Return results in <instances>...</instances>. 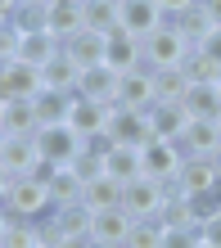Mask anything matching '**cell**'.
I'll return each instance as SVG.
<instances>
[{"instance_id":"cell-33","label":"cell","mask_w":221,"mask_h":248,"mask_svg":"<svg viewBox=\"0 0 221 248\" xmlns=\"http://www.w3.org/2000/svg\"><path fill=\"white\" fill-rule=\"evenodd\" d=\"M163 230H167L163 217H136V226L126 235V248H163Z\"/></svg>"},{"instance_id":"cell-5","label":"cell","mask_w":221,"mask_h":248,"mask_svg":"<svg viewBox=\"0 0 221 248\" xmlns=\"http://www.w3.org/2000/svg\"><path fill=\"white\" fill-rule=\"evenodd\" d=\"M41 91H46V77H41L36 63H27V59L0 63V99H36Z\"/></svg>"},{"instance_id":"cell-41","label":"cell","mask_w":221,"mask_h":248,"mask_svg":"<svg viewBox=\"0 0 221 248\" xmlns=\"http://www.w3.org/2000/svg\"><path fill=\"white\" fill-rule=\"evenodd\" d=\"M199 50H203V54H212V59L221 63V27H212V36H208V41H203V46H199Z\"/></svg>"},{"instance_id":"cell-23","label":"cell","mask_w":221,"mask_h":248,"mask_svg":"<svg viewBox=\"0 0 221 248\" xmlns=\"http://www.w3.org/2000/svg\"><path fill=\"white\" fill-rule=\"evenodd\" d=\"M86 27V14H81V0H50V27L46 32H54L59 41L77 36Z\"/></svg>"},{"instance_id":"cell-48","label":"cell","mask_w":221,"mask_h":248,"mask_svg":"<svg viewBox=\"0 0 221 248\" xmlns=\"http://www.w3.org/2000/svg\"><path fill=\"white\" fill-rule=\"evenodd\" d=\"M217 122H221V118H217Z\"/></svg>"},{"instance_id":"cell-38","label":"cell","mask_w":221,"mask_h":248,"mask_svg":"<svg viewBox=\"0 0 221 248\" xmlns=\"http://www.w3.org/2000/svg\"><path fill=\"white\" fill-rule=\"evenodd\" d=\"M23 27L14 23V18H5V27H0V59H18V50H23Z\"/></svg>"},{"instance_id":"cell-45","label":"cell","mask_w":221,"mask_h":248,"mask_svg":"<svg viewBox=\"0 0 221 248\" xmlns=\"http://www.w3.org/2000/svg\"><path fill=\"white\" fill-rule=\"evenodd\" d=\"M199 248H212V244H208V239H203V244H199Z\"/></svg>"},{"instance_id":"cell-19","label":"cell","mask_w":221,"mask_h":248,"mask_svg":"<svg viewBox=\"0 0 221 248\" xmlns=\"http://www.w3.org/2000/svg\"><path fill=\"white\" fill-rule=\"evenodd\" d=\"M117 81H122V72H117L113 63H95V68H81L77 95H86V99H109V104H117Z\"/></svg>"},{"instance_id":"cell-28","label":"cell","mask_w":221,"mask_h":248,"mask_svg":"<svg viewBox=\"0 0 221 248\" xmlns=\"http://www.w3.org/2000/svg\"><path fill=\"white\" fill-rule=\"evenodd\" d=\"M172 23L185 32V41H189V46H203V41L212 36V27H217V23H212V14L203 9V0H199V5H189L185 14H176Z\"/></svg>"},{"instance_id":"cell-29","label":"cell","mask_w":221,"mask_h":248,"mask_svg":"<svg viewBox=\"0 0 221 248\" xmlns=\"http://www.w3.org/2000/svg\"><path fill=\"white\" fill-rule=\"evenodd\" d=\"M185 108H189V118H221V81L189 86V95H185Z\"/></svg>"},{"instance_id":"cell-34","label":"cell","mask_w":221,"mask_h":248,"mask_svg":"<svg viewBox=\"0 0 221 248\" xmlns=\"http://www.w3.org/2000/svg\"><path fill=\"white\" fill-rule=\"evenodd\" d=\"M181 68H185V77L194 81V86H203V81H221V63L212 59V54H203L199 46L185 54V63H181Z\"/></svg>"},{"instance_id":"cell-26","label":"cell","mask_w":221,"mask_h":248,"mask_svg":"<svg viewBox=\"0 0 221 248\" xmlns=\"http://www.w3.org/2000/svg\"><path fill=\"white\" fill-rule=\"evenodd\" d=\"M81 14H86V27L91 32H117L122 27V0H81Z\"/></svg>"},{"instance_id":"cell-4","label":"cell","mask_w":221,"mask_h":248,"mask_svg":"<svg viewBox=\"0 0 221 248\" xmlns=\"http://www.w3.org/2000/svg\"><path fill=\"white\" fill-rule=\"evenodd\" d=\"M140 158H144V176L154 181H176L185 167V149L181 140H163V136H149L140 144Z\"/></svg>"},{"instance_id":"cell-47","label":"cell","mask_w":221,"mask_h":248,"mask_svg":"<svg viewBox=\"0 0 221 248\" xmlns=\"http://www.w3.org/2000/svg\"><path fill=\"white\" fill-rule=\"evenodd\" d=\"M41 248H54V244H41Z\"/></svg>"},{"instance_id":"cell-8","label":"cell","mask_w":221,"mask_h":248,"mask_svg":"<svg viewBox=\"0 0 221 248\" xmlns=\"http://www.w3.org/2000/svg\"><path fill=\"white\" fill-rule=\"evenodd\" d=\"M50 244L46 221H32V217L18 212H0V248H41Z\"/></svg>"},{"instance_id":"cell-43","label":"cell","mask_w":221,"mask_h":248,"mask_svg":"<svg viewBox=\"0 0 221 248\" xmlns=\"http://www.w3.org/2000/svg\"><path fill=\"white\" fill-rule=\"evenodd\" d=\"M203 9H208V14H212V23L221 27V0H203Z\"/></svg>"},{"instance_id":"cell-30","label":"cell","mask_w":221,"mask_h":248,"mask_svg":"<svg viewBox=\"0 0 221 248\" xmlns=\"http://www.w3.org/2000/svg\"><path fill=\"white\" fill-rule=\"evenodd\" d=\"M63 50V41H59L54 32H27L23 36V50H18V59H27V63H36V68H46L54 54Z\"/></svg>"},{"instance_id":"cell-37","label":"cell","mask_w":221,"mask_h":248,"mask_svg":"<svg viewBox=\"0 0 221 248\" xmlns=\"http://www.w3.org/2000/svg\"><path fill=\"white\" fill-rule=\"evenodd\" d=\"M199 244H203L199 226H167L163 230V248H199Z\"/></svg>"},{"instance_id":"cell-3","label":"cell","mask_w":221,"mask_h":248,"mask_svg":"<svg viewBox=\"0 0 221 248\" xmlns=\"http://www.w3.org/2000/svg\"><path fill=\"white\" fill-rule=\"evenodd\" d=\"M189 50L194 46L185 41V32L167 18L154 36H144V68H176V63H185Z\"/></svg>"},{"instance_id":"cell-11","label":"cell","mask_w":221,"mask_h":248,"mask_svg":"<svg viewBox=\"0 0 221 248\" xmlns=\"http://www.w3.org/2000/svg\"><path fill=\"white\" fill-rule=\"evenodd\" d=\"M167 23V14H163V5L158 0H122V27L131 36H154L158 27Z\"/></svg>"},{"instance_id":"cell-14","label":"cell","mask_w":221,"mask_h":248,"mask_svg":"<svg viewBox=\"0 0 221 248\" xmlns=\"http://www.w3.org/2000/svg\"><path fill=\"white\" fill-rule=\"evenodd\" d=\"M181 189L185 194H194V199H203V194H217V185H221V167H217V158H185V167H181Z\"/></svg>"},{"instance_id":"cell-36","label":"cell","mask_w":221,"mask_h":248,"mask_svg":"<svg viewBox=\"0 0 221 248\" xmlns=\"http://www.w3.org/2000/svg\"><path fill=\"white\" fill-rule=\"evenodd\" d=\"M72 171H77L81 181H95V176H104V171H109V163H104V154H95L91 144H86V149L72 158Z\"/></svg>"},{"instance_id":"cell-31","label":"cell","mask_w":221,"mask_h":248,"mask_svg":"<svg viewBox=\"0 0 221 248\" xmlns=\"http://www.w3.org/2000/svg\"><path fill=\"white\" fill-rule=\"evenodd\" d=\"M104 163H109V176H117V181H136V176H144L140 144H117V149L104 158Z\"/></svg>"},{"instance_id":"cell-6","label":"cell","mask_w":221,"mask_h":248,"mask_svg":"<svg viewBox=\"0 0 221 248\" xmlns=\"http://www.w3.org/2000/svg\"><path fill=\"white\" fill-rule=\"evenodd\" d=\"M36 144H41V158H46L50 167H72V158L86 149V140H81L68 122H59V126H41V131H36Z\"/></svg>"},{"instance_id":"cell-7","label":"cell","mask_w":221,"mask_h":248,"mask_svg":"<svg viewBox=\"0 0 221 248\" xmlns=\"http://www.w3.org/2000/svg\"><path fill=\"white\" fill-rule=\"evenodd\" d=\"M109 118H113V104H109V99L72 95V104H68V126L77 131L81 140H91V136H99V131H109Z\"/></svg>"},{"instance_id":"cell-46","label":"cell","mask_w":221,"mask_h":248,"mask_svg":"<svg viewBox=\"0 0 221 248\" xmlns=\"http://www.w3.org/2000/svg\"><path fill=\"white\" fill-rule=\"evenodd\" d=\"M217 203H221V185H217Z\"/></svg>"},{"instance_id":"cell-24","label":"cell","mask_w":221,"mask_h":248,"mask_svg":"<svg viewBox=\"0 0 221 248\" xmlns=\"http://www.w3.org/2000/svg\"><path fill=\"white\" fill-rule=\"evenodd\" d=\"M122 189H126V181H117V176H95V181H86V189H81V203L91 212H99V208H117L122 203Z\"/></svg>"},{"instance_id":"cell-40","label":"cell","mask_w":221,"mask_h":248,"mask_svg":"<svg viewBox=\"0 0 221 248\" xmlns=\"http://www.w3.org/2000/svg\"><path fill=\"white\" fill-rule=\"evenodd\" d=\"M50 244H54V248H91L95 239H91V235H54Z\"/></svg>"},{"instance_id":"cell-25","label":"cell","mask_w":221,"mask_h":248,"mask_svg":"<svg viewBox=\"0 0 221 248\" xmlns=\"http://www.w3.org/2000/svg\"><path fill=\"white\" fill-rule=\"evenodd\" d=\"M41 77H46V91H63V95H77V81H81V68L68 59L63 50L54 54V59L41 68Z\"/></svg>"},{"instance_id":"cell-44","label":"cell","mask_w":221,"mask_h":248,"mask_svg":"<svg viewBox=\"0 0 221 248\" xmlns=\"http://www.w3.org/2000/svg\"><path fill=\"white\" fill-rule=\"evenodd\" d=\"M212 158H217V167H221V149H217V154H212Z\"/></svg>"},{"instance_id":"cell-17","label":"cell","mask_w":221,"mask_h":248,"mask_svg":"<svg viewBox=\"0 0 221 248\" xmlns=\"http://www.w3.org/2000/svg\"><path fill=\"white\" fill-rule=\"evenodd\" d=\"M117 104H126V108H149V104H158L154 72H149V68L122 72V81H117Z\"/></svg>"},{"instance_id":"cell-20","label":"cell","mask_w":221,"mask_h":248,"mask_svg":"<svg viewBox=\"0 0 221 248\" xmlns=\"http://www.w3.org/2000/svg\"><path fill=\"white\" fill-rule=\"evenodd\" d=\"M144 113H149V131L163 136V140H181L185 126H189V108L185 104H167V99H158V104H149Z\"/></svg>"},{"instance_id":"cell-12","label":"cell","mask_w":221,"mask_h":248,"mask_svg":"<svg viewBox=\"0 0 221 248\" xmlns=\"http://www.w3.org/2000/svg\"><path fill=\"white\" fill-rule=\"evenodd\" d=\"M181 149H185V158H212L221 149V122L217 118H189Z\"/></svg>"},{"instance_id":"cell-35","label":"cell","mask_w":221,"mask_h":248,"mask_svg":"<svg viewBox=\"0 0 221 248\" xmlns=\"http://www.w3.org/2000/svg\"><path fill=\"white\" fill-rule=\"evenodd\" d=\"M14 23H18L23 32H46L50 27V0H23L18 14H14Z\"/></svg>"},{"instance_id":"cell-18","label":"cell","mask_w":221,"mask_h":248,"mask_svg":"<svg viewBox=\"0 0 221 248\" xmlns=\"http://www.w3.org/2000/svg\"><path fill=\"white\" fill-rule=\"evenodd\" d=\"M131 226H136V217H131L122 203H117V208H99L95 221H91V239H99V244H122L126 248Z\"/></svg>"},{"instance_id":"cell-39","label":"cell","mask_w":221,"mask_h":248,"mask_svg":"<svg viewBox=\"0 0 221 248\" xmlns=\"http://www.w3.org/2000/svg\"><path fill=\"white\" fill-rule=\"evenodd\" d=\"M203 239H208L212 248H221V212H212L208 221H203Z\"/></svg>"},{"instance_id":"cell-22","label":"cell","mask_w":221,"mask_h":248,"mask_svg":"<svg viewBox=\"0 0 221 248\" xmlns=\"http://www.w3.org/2000/svg\"><path fill=\"white\" fill-rule=\"evenodd\" d=\"M109 63L117 72H131V68H144V41L131 36L126 27H117V32H109Z\"/></svg>"},{"instance_id":"cell-10","label":"cell","mask_w":221,"mask_h":248,"mask_svg":"<svg viewBox=\"0 0 221 248\" xmlns=\"http://www.w3.org/2000/svg\"><path fill=\"white\" fill-rule=\"evenodd\" d=\"M109 136H113V144H144V140L154 136V131H149V113H144V108H126V104H113Z\"/></svg>"},{"instance_id":"cell-16","label":"cell","mask_w":221,"mask_h":248,"mask_svg":"<svg viewBox=\"0 0 221 248\" xmlns=\"http://www.w3.org/2000/svg\"><path fill=\"white\" fill-rule=\"evenodd\" d=\"M41 118L32 99H0V136H36Z\"/></svg>"},{"instance_id":"cell-32","label":"cell","mask_w":221,"mask_h":248,"mask_svg":"<svg viewBox=\"0 0 221 248\" xmlns=\"http://www.w3.org/2000/svg\"><path fill=\"white\" fill-rule=\"evenodd\" d=\"M32 104H36L41 126H59V122H68V104H72V95H63V91H41Z\"/></svg>"},{"instance_id":"cell-2","label":"cell","mask_w":221,"mask_h":248,"mask_svg":"<svg viewBox=\"0 0 221 248\" xmlns=\"http://www.w3.org/2000/svg\"><path fill=\"white\" fill-rule=\"evenodd\" d=\"M0 199H5V212H18V217H32V221H41V217H50V185L41 176H18L9 185H0Z\"/></svg>"},{"instance_id":"cell-21","label":"cell","mask_w":221,"mask_h":248,"mask_svg":"<svg viewBox=\"0 0 221 248\" xmlns=\"http://www.w3.org/2000/svg\"><path fill=\"white\" fill-rule=\"evenodd\" d=\"M41 181L50 185V203H54V208H63V203H81V189H86V181H81L72 167H50V163H46Z\"/></svg>"},{"instance_id":"cell-42","label":"cell","mask_w":221,"mask_h":248,"mask_svg":"<svg viewBox=\"0 0 221 248\" xmlns=\"http://www.w3.org/2000/svg\"><path fill=\"white\" fill-rule=\"evenodd\" d=\"M158 5H163V14H167V18H176V14H185L189 5H199V0H158Z\"/></svg>"},{"instance_id":"cell-1","label":"cell","mask_w":221,"mask_h":248,"mask_svg":"<svg viewBox=\"0 0 221 248\" xmlns=\"http://www.w3.org/2000/svg\"><path fill=\"white\" fill-rule=\"evenodd\" d=\"M41 171H46V158L36 136H0V185L18 176H41Z\"/></svg>"},{"instance_id":"cell-27","label":"cell","mask_w":221,"mask_h":248,"mask_svg":"<svg viewBox=\"0 0 221 248\" xmlns=\"http://www.w3.org/2000/svg\"><path fill=\"white\" fill-rule=\"evenodd\" d=\"M154 72V91H158V99H167V104H185V95H189V81L185 77V68L176 63V68H149Z\"/></svg>"},{"instance_id":"cell-9","label":"cell","mask_w":221,"mask_h":248,"mask_svg":"<svg viewBox=\"0 0 221 248\" xmlns=\"http://www.w3.org/2000/svg\"><path fill=\"white\" fill-rule=\"evenodd\" d=\"M122 208L131 217H163V181L154 176H136L122 189Z\"/></svg>"},{"instance_id":"cell-13","label":"cell","mask_w":221,"mask_h":248,"mask_svg":"<svg viewBox=\"0 0 221 248\" xmlns=\"http://www.w3.org/2000/svg\"><path fill=\"white\" fill-rule=\"evenodd\" d=\"M63 54L77 68H95V63H109V36L104 32H91V27H81L77 36L63 41Z\"/></svg>"},{"instance_id":"cell-15","label":"cell","mask_w":221,"mask_h":248,"mask_svg":"<svg viewBox=\"0 0 221 248\" xmlns=\"http://www.w3.org/2000/svg\"><path fill=\"white\" fill-rule=\"evenodd\" d=\"M46 221V235H91V221L95 212L86 208V203H63V208H50V217H41Z\"/></svg>"}]
</instances>
